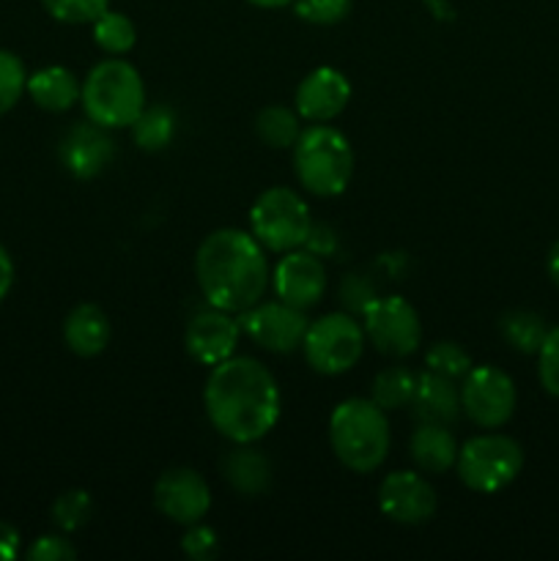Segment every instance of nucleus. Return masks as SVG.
Returning <instances> with one entry per match:
<instances>
[{
  "instance_id": "nucleus-1",
  "label": "nucleus",
  "mask_w": 559,
  "mask_h": 561,
  "mask_svg": "<svg viewBox=\"0 0 559 561\" xmlns=\"http://www.w3.org/2000/svg\"><path fill=\"white\" fill-rule=\"evenodd\" d=\"M206 416L233 444H255L274 431L283 411L272 373L250 356H230L208 373L203 389Z\"/></svg>"
},
{
  "instance_id": "nucleus-2",
  "label": "nucleus",
  "mask_w": 559,
  "mask_h": 561,
  "mask_svg": "<svg viewBox=\"0 0 559 561\" xmlns=\"http://www.w3.org/2000/svg\"><path fill=\"white\" fill-rule=\"evenodd\" d=\"M195 277L203 299L230 316L255 307L272 279L261 241L239 228H219L201 241Z\"/></svg>"
},
{
  "instance_id": "nucleus-3",
  "label": "nucleus",
  "mask_w": 559,
  "mask_h": 561,
  "mask_svg": "<svg viewBox=\"0 0 559 561\" xmlns=\"http://www.w3.org/2000/svg\"><path fill=\"white\" fill-rule=\"evenodd\" d=\"M329 444L345 469L370 474L387 460L392 444L387 411L365 398L343 400L329 416Z\"/></svg>"
},
{
  "instance_id": "nucleus-4",
  "label": "nucleus",
  "mask_w": 559,
  "mask_h": 561,
  "mask_svg": "<svg viewBox=\"0 0 559 561\" xmlns=\"http://www.w3.org/2000/svg\"><path fill=\"white\" fill-rule=\"evenodd\" d=\"M80 102L88 121L104 129H124L146 110V85L135 66L121 58H107L88 71Z\"/></svg>"
},
{
  "instance_id": "nucleus-5",
  "label": "nucleus",
  "mask_w": 559,
  "mask_h": 561,
  "mask_svg": "<svg viewBox=\"0 0 559 561\" xmlns=\"http://www.w3.org/2000/svg\"><path fill=\"white\" fill-rule=\"evenodd\" d=\"M294 170L310 195H343L354 175V151L349 137L327 124L301 129L299 140L294 142Z\"/></svg>"
},
{
  "instance_id": "nucleus-6",
  "label": "nucleus",
  "mask_w": 559,
  "mask_h": 561,
  "mask_svg": "<svg viewBox=\"0 0 559 561\" xmlns=\"http://www.w3.org/2000/svg\"><path fill=\"white\" fill-rule=\"evenodd\" d=\"M458 480L475 493H499L524 469V449L502 433L475 436L458 449Z\"/></svg>"
},
{
  "instance_id": "nucleus-7",
  "label": "nucleus",
  "mask_w": 559,
  "mask_h": 561,
  "mask_svg": "<svg viewBox=\"0 0 559 561\" xmlns=\"http://www.w3.org/2000/svg\"><path fill=\"white\" fill-rule=\"evenodd\" d=\"M312 230L310 208L288 186H272L250 208V233L269 252H290L305 247Z\"/></svg>"
},
{
  "instance_id": "nucleus-8",
  "label": "nucleus",
  "mask_w": 559,
  "mask_h": 561,
  "mask_svg": "<svg viewBox=\"0 0 559 561\" xmlns=\"http://www.w3.org/2000/svg\"><path fill=\"white\" fill-rule=\"evenodd\" d=\"M301 351L307 365L321 376L349 373L365 351V327L351 312H329L307 323Z\"/></svg>"
},
{
  "instance_id": "nucleus-9",
  "label": "nucleus",
  "mask_w": 559,
  "mask_h": 561,
  "mask_svg": "<svg viewBox=\"0 0 559 561\" xmlns=\"http://www.w3.org/2000/svg\"><path fill=\"white\" fill-rule=\"evenodd\" d=\"M365 337L373 348L392 359H406L422 343V323L403 296H376L362 312Z\"/></svg>"
},
{
  "instance_id": "nucleus-10",
  "label": "nucleus",
  "mask_w": 559,
  "mask_h": 561,
  "mask_svg": "<svg viewBox=\"0 0 559 561\" xmlns=\"http://www.w3.org/2000/svg\"><path fill=\"white\" fill-rule=\"evenodd\" d=\"M515 383L504 370L491 365L471 367L460 383V411L477 427H502L515 411Z\"/></svg>"
},
{
  "instance_id": "nucleus-11",
  "label": "nucleus",
  "mask_w": 559,
  "mask_h": 561,
  "mask_svg": "<svg viewBox=\"0 0 559 561\" xmlns=\"http://www.w3.org/2000/svg\"><path fill=\"white\" fill-rule=\"evenodd\" d=\"M239 329L272 354H290L301 348L307 332L305 310L290 307L285 301H258L250 310L239 312Z\"/></svg>"
},
{
  "instance_id": "nucleus-12",
  "label": "nucleus",
  "mask_w": 559,
  "mask_h": 561,
  "mask_svg": "<svg viewBox=\"0 0 559 561\" xmlns=\"http://www.w3.org/2000/svg\"><path fill=\"white\" fill-rule=\"evenodd\" d=\"M153 507L173 524L192 526L212 510V491L195 469L175 466L159 474L153 485Z\"/></svg>"
},
{
  "instance_id": "nucleus-13",
  "label": "nucleus",
  "mask_w": 559,
  "mask_h": 561,
  "mask_svg": "<svg viewBox=\"0 0 559 561\" xmlns=\"http://www.w3.org/2000/svg\"><path fill=\"white\" fill-rule=\"evenodd\" d=\"M272 288L285 305L310 310L323 299V290H327L323 261L310 250L283 252V257H280L272 272Z\"/></svg>"
},
{
  "instance_id": "nucleus-14",
  "label": "nucleus",
  "mask_w": 559,
  "mask_h": 561,
  "mask_svg": "<svg viewBox=\"0 0 559 561\" xmlns=\"http://www.w3.org/2000/svg\"><path fill=\"white\" fill-rule=\"evenodd\" d=\"M378 507L395 524L420 526L436 513V491L422 474L392 471L378 485Z\"/></svg>"
},
{
  "instance_id": "nucleus-15",
  "label": "nucleus",
  "mask_w": 559,
  "mask_h": 561,
  "mask_svg": "<svg viewBox=\"0 0 559 561\" xmlns=\"http://www.w3.org/2000/svg\"><path fill=\"white\" fill-rule=\"evenodd\" d=\"M351 102V82L334 66H318L296 88V113L310 124H329Z\"/></svg>"
},
{
  "instance_id": "nucleus-16",
  "label": "nucleus",
  "mask_w": 559,
  "mask_h": 561,
  "mask_svg": "<svg viewBox=\"0 0 559 561\" xmlns=\"http://www.w3.org/2000/svg\"><path fill=\"white\" fill-rule=\"evenodd\" d=\"M239 337V321H233L230 312L212 307V310L197 312V316L186 323L184 345L186 354H190L192 359L201 362V365L214 367L236 354Z\"/></svg>"
},
{
  "instance_id": "nucleus-17",
  "label": "nucleus",
  "mask_w": 559,
  "mask_h": 561,
  "mask_svg": "<svg viewBox=\"0 0 559 561\" xmlns=\"http://www.w3.org/2000/svg\"><path fill=\"white\" fill-rule=\"evenodd\" d=\"M110 129L93 124H75L60 140V162L75 179H93L110 168L115 157V146L107 135Z\"/></svg>"
},
{
  "instance_id": "nucleus-18",
  "label": "nucleus",
  "mask_w": 559,
  "mask_h": 561,
  "mask_svg": "<svg viewBox=\"0 0 559 561\" xmlns=\"http://www.w3.org/2000/svg\"><path fill=\"white\" fill-rule=\"evenodd\" d=\"M411 409H414L420 422L449 427L464 414L460 411V387H455L453 378L425 370L422 376H417V392L414 400H411Z\"/></svg>"
},
{
  "instance_id": "nucleus-19",
  "label": "nucleus",
  "mask_w": 559,
  "mask_h": 561,
  "mask_svg": "<svg viewBox=\"0 0 559 561\" xmlns=\"http://www.w3.org/2000/svg\"><path fill=\"white\" fill-rule=\"evenodd\" d=\"M64 340L71 354L91 359L99 356L110 343V318L99 305H77L64 321Z\"/></svg>"
},
{
  "instance_id": "nucleus-20",
  "label": "nucleus",
  "mask_w": 559,
  "mask_h": 561,
  "mask_svg": "<svg viewBox=\"0 0 559 561\" xmlns=\"http://www.w3.org/2000/svg\"><path fill=\"white\" fill-rule=\"evenodd\" d=\"M458 442L447 425L422 422L409 442V455L425 474H447L458 460Z\"/></svg>"
},
{
  "instance_id": "nucleus-21",
  "label": "nucleus",
  "mask_w": 559,
  "mask_h": 561,
  "mask_svg": "<svg viewBox=\"0 0 559 561\" xmlns=\"http://www.w3.org/2000/svg\"><path fill=\"white\" fill-rule=\"evenodd\" d=\"M223 477L241 496H263L272 485V466L266 455L252 449L250 444H236L223 458Z\"/></svg>"
},
{
  "instance_id": "nucleus-22",
  "label": "nucleus",
  "mask_w": 559,
  "mask_h": 561,
  "mask_svg": "<svg viewBox=\"0 0 559 561\" xmlns=\"http://www.w3.org/2000/svg\"><path fill=\"white\" fill-rule=\"evenodd\" d=\"M27 93L47 113H66L80 102L82 85L75 71L66 66H44L27 77Z\"/></svg>"
},
{
  "instance_id": "nucleus-23",
  "label": "nucleus",
  "mask_w": 559,
  "mask_h": 561,
  "mask_svg": "<svg viewBox=\"0 0 559 561\" xmlns=\"http://www.w3.org/2000/svg\"><path fill=\"white\" fill-rule=\"evenodd\" d=\"M417 392V376L409 367H387L373 381V403L384 411L409 409Z\"/></svg>"
},
{
  "instance_id": "nucleus-24",
  "label": "nucleus",
  "mask_w": 559,
  "mask_h": 561,
  "mask_svg": "<svg viewBox=\"0 0 559 561\" xmlns=\"http://www.w3.org/2000/svg\"><path fill=\"white\" fill-rule=\"evenodd\" d=\"M255 131L269 148H294V142L301 135L299 113L283 107V104H269L258 113Z\"/></svg>"
},
{
  "instance_id": "nucleus-25",
  "label": "nucleus",
  "mask_w": 559,
  "mask_h": 561,
  "mask_svg": "<svg viewBox=\"0 0 559 561\" xmlns=\"http://www.w3.org/2000/svg\"><path fill=\"white\" fill-rule=\"evenodd\" d=\"M499 329H502V337L507 340L510 348L521 351V354H537L546 340L548 327L543 321V316L529 310H513L499 321Z\"/></svg>"
},
{
  "instance_id": "nucleus-26",
  "label": "nucleus",
  "mask_w": 559,
  "mask_h": 561,
  "mask_svg": "<svg viewBox=\"0 0 559 561\" xmlns=\"http://www.w3.org/2000/svg\"><path fill=\"white\" fill-rule=\"evenodd\" d=\"M175 135V113L170 107H146L132 124V137L142 151H162Z\"/></svg>"
},
{
  "instance_id": "nucleus-27",
  "label": "nucleus",
  "mask_w": 559,
  "mask_h": 561,
  "mask_svg": "<svg viewBox=\"0 0 559 561\" xmlns=\"http://www.w3.org/2000/svg\"><path fill=\"white\" fill-rule=\"evenodd\" d=\"M93 42L102 53L107 55H126L137 42L135 22L121 11H104L96 22H93Z\"/></svg>"
},
{
  "instance_id": "nucleus-28",
  "label": "nucleus",
  "mask_w": 559,
  "mask_h": 561,
  "mask_svg": "<svg viewBox=\"0 0 559 561\" xmlns=\"http://www.w3.org/2000/svg\"><path fill=\"white\" fill-rule=\"evenodd\" d=\"M93 499L85 491H66L53 502V524L60 531H77L91 520Z\"/></svg>"
},
{
  "instance_id": "nucleus-29",
  "label": "nucleus",
  "mask_w": 559,
  "mask_h": 561,
  "mask_svg": "<svg viewBox=\"0 0 559 561\" xmlns=\"http://www.w3.org/2000/svg\"><path fill=\"white\" fill-rule=\"evenodd\" d=\"M425 367L431 373H438V376H447L453 381L464 378L466 373L471 370V356L460 348L458 343H449V340H438L427 348L425 354Z\"/></svg>"
},
{
  "instance_id": "nucleus-30",
  "label": "nucleus",
  "mask_w": 559,
  "mask_h": 561,
  "mask_svg": "<svg viewBox=\"0 0 559 561\" xmlns=\"http://www.w3.org/2000/svg\"><path fill=\"white\" fill-rule=\"evenodd\" d=\"M27 91V71L22 60L9 49H0V115L14 110L22 93Z\"/></svg>"
},
{
  "instance_id": "nucleus-31",
  "label": "nucleus",
  "mask_w": 559,
  "mask_h": 561,
  "mask_svg": "<svg viewBox=\"0 0 559 561\" xmlns=\"http://www.w3.org/2000/svg\"><path fill=\"white\" fill-rule=\"evenodd\" d=\"M42 5L53 20L66 25H93L110 9V0H42Z\"/></svg>"
},
{
  "instance_id": "nucleus-32",
  "label": "nucleus",
  "mask_w": 559,
  "mask_h": 561,
  "mask_svg": "<svg viewBox=\"0 0 559 561\" xmlns=\"http://www.w3.org/2000/svg\"><path fill=\"white\" fill-rule=\"evenodd\" d=\"M354 0H294V11L299 20L310 25H338L351 14Z\"/></svg>"
},
{
  "instance_id": "nucleus-33",
  "label": "nucleus",
  "mask_w": 559,
  "mask_h": 561,
  "mask_svg": "<svg viewBox=\"0 0 559 561\" xmlns=\"http://www.w3.org/2000/svg\"><path fill=\"white\" fill-rule=\"evenodd\" d=\"M537 376H540L543 389L554 398H559V327L548 329L540 351H537Z\"/></svg>"
},
{
  "instance_id": "nucleus-34",
  "label": "nucleus",
  "mask_w": 559,
  "mask_h": 561,
  "mask_svg": "<svg viewBox=\"0 0 559 561\" xmlns=\"http://www.w3.org/2000/svg\"><path fill=\"white\" fill-rule=\"evenodd\" d=\"M181 551L192 561H212L219 557V537L217 531L203 526L201 520L186 526V535L181 537Z\"/></svg>"
},
{
  "instance_id": "nucleus-35",
  "label": "nucleus",
  "mask_w": 559,
  "mask_h": 561,
  "mask_svg": "<svg viewBox=\"0 0 559 561\" xmlns=\"http://www.w3.org/2000/svg\"><path fill=\"white\" fill-rule=\"evenodd\" d=\"M75 557V546L60 535H44L27 548V559L31 561H71Z\"/></svg>"
},
{
  "instance_id": "nucleus-36",
  "label": "nucleus",
  "mask_w": 559,
  "mask_h": 561,
  "mask_svg": "<svg viewBox=\"0 0 559 561\" xmlns=\"http://www.w3.org/2000/svg\"><path fill=\"white\" fill-rule=\"evenodd\" d=\"M340 296H343V305H349L351 312H365L367 305L376 299L373 288L365 283V279H360V274H351L349 279H343Z\"/></svg>"
},
{
  "instance_id": "nucleus-37",
  "label": "nucleus",
  "mask_w": 559,
  "mask_h": 561,
  "mask_svg": "<svg viewBox=\"0 0 559 561\" xmlns=\"http://www.w3.org/2000/svg\"><path fill=\"white\" fill-rule=\"evenodd\" d=\"M16 557H20V531L0 520V561H11Z\"/></svg>"
},
{
  "instance_id": "nucleus-38",
  "label": "nucleus",
  "mask_w": 559,
  "mask_h": 561,
  "mask_svg": "<svg viewBox=\"0 0 559 561\" xmlns=\"http://www.w3.org/2000/svg\"><path fill=\"white\" fill-rule=\"evenodd\" d=\"M11 285H14V261H11L9 250L0 244V301L9 296Z\"/></svg>"
},
{
  "instance_id": "nucleus-39",
  "label": "nucleus",
  "mask_w": 559,
  "mask_h": 561,
  "mask_svg": "<svg viewBox=\"0 0 559 561\" xmlns=\"http://www.w3.org/2000/svg\"><path fill=\"white\" fill-rule=\"evenodd\" d=\"M548 277H551V283L559 288V241L551 247V252H548Z\"/></svg>"
},
{
  "instance_id": "nucleus-40",
  "label": "nucleus",
  "mask_w": 559,
  "mask_h": 561,
  "mask_svg": "<svg viewBox=\"0 0 559 561\" xmlns=\"http://www.w3.org/2000/svg\"><path fill=\"white\" fill-rule=\"evenodd\" d=\"M247 3L258 5V9H283V5H290L294 0H247Z\"/></svg>"
}]
</instances>
